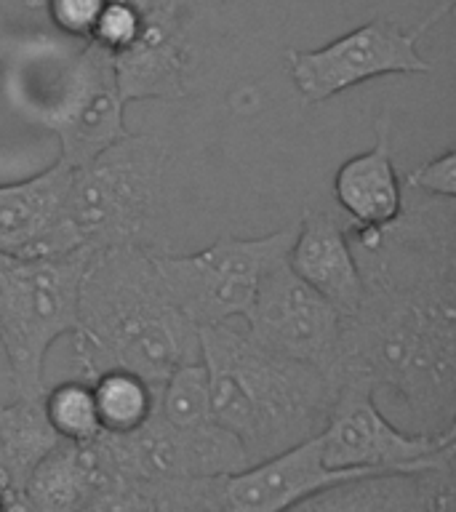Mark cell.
<instances>
[{
    "label": "cell",
    "mask_w": 456,
    "mask_h": 512,
    "mask_svg": "<svg viewBox=\"0 0 456 512\" xmlns=\"http://www.w3.org/2000/svg\"><path fill=\"white\" fill-rule=\"evenodd\" d=\"M347 232L363 299L342 318L336 384L366 382L408 432L454 430L456 200L411 192L392 222Z\"/></svg>",
    "instance_id": "obj_1"
},
{
    "label": "cell",
    "mask_w": 456,
    "mask_h": 512,
    "mask_svg": "<svg viewBox=\"0 0 456 512\" xmlns=\"http://www.w3.org/2000/svg\"><path fill=\"white\" fill-rule=\"evenodd\" d=\"M152 251L118 246L91 254L70 334L78 379L120 368L160 387L176 368L200 363L198 328L168 294Z\"/></svg>",
    "instance_id": "obj_2"
},
{
    "label": "cell",
    "mask_w": 456,
    "mask_h": 512,
    "mask_svg": "<svg viewBox=\"0 0 456 512\" xmlns=\"http://www.w3.org/2000/svg\"><path fill=\"white\" fill-rule=\"evenodd\" d=\"M214 416L248 462L299 446L323 432L336 382L320 368L283 358L230 323L198 328Z\"/></svg>",
    "instance_id": "obj_3"
},
{
    "label": "cell",
    "mask_w": 456,
    "mask_h": 512,
    "mask_svg": "<svg viewBox=\"0 0 456 512\" xmlns=\"http://www.w3.org/2000/svg\"><path fill=\"white\" fill-rule=\"evenodd\" d=\"M168 168V144L155 134H128L86 166L72 168L64 200L62 232L67 246L158 248L152 224L158 219Z\"/></svg>",
    "instance_id": "obj_4"
},
{
    "label": "cell",
    "mask_w": 456,
    "mask_h": 512,
    "mask_svg": "<svg viewBox=\"0 0 456 512\" xmlns=\"http://www.w3.org/2000/svg\"><path fill=\"white\" fill-rule=\"evenodd\" d=\"M91 248L54 256L0 254V350L16 395L46 392V355L78 326V291Z\"/></svg>",
    "instance_id": "obj_5"
},
{
    "label": "cell",
    "mask_w": 456,
    "mask_h": 512,
    "mask_svg": "<svg viewBox=\"0 0 456 512\" xmlns=\"http://www.w3.org/2000/svg\"><path fill=\"white\" fill-rule=\"evenodd\" d=\"M16 91V110L59 139V158L72 168L86 166L131 134L110 54L91 40L75 54L51 62V70L19 80Z\"/></svg>",
    "instance_id": "obj_6"
},
{
    "label": "cell",
    "mask_w": 456,
    "mask_h": 512,
    "mask_svg": "<svg viewBox=\"0 0 456 512\" xmlns=\"http://www.w3.org/2000/svg\"><path fill=\"white\" fill-rule=\"evenodd\" d=\"M294 235L296 222H291L259 238L227 235L195 254L155 248L152 259L184 318L195 328H211L246 318L262 278L272 264L288 256Z\"/></svg>",
    "instance_id": "obj_7"
},
{
    "label": "cell",
    "mask_w": 456,
    "mask_h": 512,
    "mask_svg": "<svg viewBox=\"0 0 456 512\" xmlns=\"http://www.w3.org/2000/svg\"><path fill=\"white\" fill-rule=\"evenodd\" d=\"M451 11L454 0H438L408 30L387 19H371L315 51L288 48V75L307 104H323L382 75H430L432 64L419 54V40Z\"/></svg>",
    "instance_id": "obj_8"
},
{
    "label": "cell",
    "mask_w": 456,
    "mask_h": 512,
    "mask_svg": "<svg viewBox=\"0 0 456 512\" xmlns=\"http://www.w3.org/2000/svg\"><path fill=\"white\" fill-rule=\"evenodd\" d=\"M318 440L323 464L331 470H430L456 456V427L446 432L403 430L379 408L374 390L352 376H342L336 384Z\"/></svg>",
    "instance_id": "obj_9"
},
{
    "label": "cell",
    "mask_w": 456,
    "mask_h": 512,
    "mask_svg": "<svg viewBox=\"0 0 456 512\" xmlns=\"http://www.w3.org/2000/svg\"><path fill=\"white\" fill-rule=\"evenodd\" d=\"M243 320L254 342L310 363L336 382L342 315L288 267L286 256L267 270Z\"/></svg>",
    "instance_id": "obj_10"
},
{
    "label": "cell",
    "mask_w": 456,
    "mask_h": 512,
    "mask_svg": "<svg viewBox=\"0 0 456 512\" xmlns=\"http://www.w3.org/2000/svg\"><path fill=\"white\" fill-rule=\"evenodd\" d=\"M142 24L134 43L110 56L123 102L182 99L190 75V38L182 0H139Z\"/></svg>",
    "instance_id": "obj_11"
},
{
    "label": "cell",
    "mask_w": 456,
    "mask_h": 512,
    "mask_svg": "<svg viewBox=\"0 0 456 512\" xmlns=\"http://www.w3.org/2000/svg\"><path fill=\"white\" fill-rule=\"evenodd\" d=\"M158 414L174 435L190 478L230 475L251 464L238 438L214 416L203 363L176 368L160 384Z\"/></svg>",
    "instance_id": "obj_12"
},
{
    "label": "cell",
    "mask_w": 456,
    "mask_h": 512,
    "mask_svg": "<svg viewBox=\"0 0 456 512\" xmlns=\"http://www.w3.org/2000/svg\"><path fill=\"white\" fill-rule=\"evenodd\" d=\"M371 475L366 470H331L320 456L318 435L267 456L230 475H219L224 512H286L310 494L339 480Z\"/></svg>",
    "instance_id": "obj_13"
},
{
    "label": "cell",
    "mask_w": 456,
    "mask_h": 512,
    "mask_svg": "<svg viewBox=\"0 0 456 512\" xmlns=\"http://www.w3.org/2000/svg\"><path fill=\"white\" fill-rule=\"evenodd\" d=\"M70 182L72 166L59 158L40 174L0 184V254L54 256L72 251L62 232Z\"/></svg>",
    "instance_id": "obj_14"
},
{
    "label": "cell",
    "mask_w": 456,
    "mask_h": 512,
    "mask_svg": "<svg viewBox=\"0 0 456 512\" xmlns=\"http://www.w3.org/2000/svg\"><path fill=\"white\" fill-rule=\"evenodd\" d=\"M286 262L342 318L363 299V278L352 254L347 222L334 211L304 208Z\"/></svg>",
    "instance_id": "obj_15"
},
{
    "label": "cell",
    "mask_w": 456,
    "mask_h": 512,
    "mask_svg": "<svg viewBox=\"0 0 456 512\" xmlns=\"http://www.w3.org/2000/svg\"><path fill=\"white\" fill-rule=\"evenodd\" d=\"M454 483V459L430 470L371 472L320 488L286 512H435Z\"/></svg>",
    "instance_id": "obj_16"
},
{
    "label": "cell",
    "mask_w": 456,
    "mask_h": 512,
    "mask_svg": "<svg viewBox=\"0 0 456 512\" xmlns=\"http://www.w3.org/2000/svg\"><path fill=\"white\" fill-rule=\"evenodd\" d=\"M395 123L392 112L382 110L374 120V144L336 168L334 198L355 227H379L392 222L403 208V182L392 152Z\"/></svg>",
    "instance_id": "obj_17"
},
{
    "label": "cell",
    "mask_w": 456,
    "mask_h": 512,
    "mask_svg": "<svg viewBox=\"0 0 456 512\" xmlns=\"http://www.w3.org/2000/svg\"><path fill=\"white\" fill-rule=\"evenodd\" d=\"M115 480L118 475L102 435L91 443L62 440L32 470L24 499L35 512H83Z\"/></svg>",
    "instance_id": "obj_18"
},
{
    "label": "cell",
    "mask_w": 456,
    "mask_h": 512,
    "mask_svg": "<svg viewBox=\"0 0 456 512\" xmlns=\"http://www.w3.org/2000/svg\"><path fill=\"white\" fill-rule=\"evenodd\" d=\"M59 443L62 438L43 411V395H16L14 403L0 406V483L6 486L8 496H24L32 470Z\"/></svg>",
    "instance_id": "obj_19"
},
{
    "label": "cell",
    "mask_w": 456,
    "mask_h": 512,
    "mask_svg": "<svg viewBox=\"0 0 456 512\" xmlns=\"http://www.w3.org/2000/svg\"><path fill=\"white\" fill-rule=\"evenodd\" d=\"M96 414L107 435H126L142 427L158 406V387L131 371H104L91 379Z\"/></svg>",
    "instance_id": "obj_20"
},
{
    "label": "cell",
    "mask_w": 456,
    "mask_h": 512,
    "mask_svg": "<svg viewBox=\"0 0 456 512\" xmlns=\"http://www.w3.org/2000/svg\"><path fill=\"white\" fill-rule=\"evenodd\" d=\"M43 411L56 435L67 443H91L102 435L94 392L86 379H67L46 387Z\"/></svg>",
    "instance_id": "obj_21"
},
{
    "label": "cell",
    "mask_w": 456,
    "mask_h": 512,
    "mask_svg": "<svg viewBox=\"0 0 456 512\" xmlns=\"http://www.w3.org/2000/svg\"><path fill=\"white\" fill-rule=\"evenodd\" d=\"M107 0H40L56 30L72 40H88Z\"/></svg>",
    "instance_id": "obj_22"
},
{
    "label": "cell",
    "mask_w": 456,
    "mask_h": 512,
    "mask_svg": "<svg viewBox=\"0 0 456 512\" xmlns=\"http://www.w3.org/2000/svg\"><path fill=\"white\" fill-rule=\"evenodd\" d=\"M406 190L422 192L430 198H448L456 200V152L454 147L430 158L422 166L406 174Z\"/></svg>",
    "instance_id": "obj_23"
},
{
    "label": "cell",
    "mask_w": 456,
    "mask_h": 512,
    "mask_svg": "<svg viewBox=\"0 0 456 512\" xmlns=\"http://www.w3.org/2000/svg\"><path fill=\"white\" fill-rule=\"evenodd\" d=\"M435 512H456V486L446 488L438 499V510Z\"/></svg>",
    "instance_id": "obj_24"
},
{
    "label": "cell",
    "mask_w": 456,
    "mask_h": 512,
    "mask_svg": "<svg viewBox=\"0 0 456 512\" xmlns=\"http://www.w3.org/2000/svg\"><path fill=\"white\" fill-rule=\"evenodd\" d=\"M6 512H35L30 507V502L24 499V496H8Z\"/></svg>",
    "instance_id": "obj_25"
},
{
    "label": "cell",
    "mask_w": 456,
    "mask_h": 512,
    "mask_svg": "<svg viewBox=\"0 0 456 512\" xmlns=\"http://www.w3.org/2000/svg\"><path fill=\"white\" fill-rule=\"evenodd\" d=\"M6 504H8V491L6 486L0 483V512H6Z\"/></svg>",
    "instance_id": "obj_26"
},
{
    "label": "cell",
    "mask_w": 456,
    "mask_h": 512,
    "mask_svg": "<svg viewBox=\"0 0 456 512\" xmlns=\"http://www.w3.org/2000/svg\"><path fill=\"white\" fill-rule=\"evenodd\" d=\"M38 3L40 0H27V6H32V8H38Z\"/></svg>",
    "instance_id": "obj_27"
}]
</instances>
